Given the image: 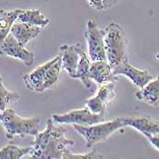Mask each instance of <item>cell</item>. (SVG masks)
I'll return each mask as SVG.
<instances>
[{"label":"cell","mask_w":159,"mask_h":159,"mask_svg":"<svg viewBox=\"0 0 159 159\" xmlns=\"http://www.w3.org/2000/svg\"><path fill=\"white\" fill-rule=\"evenodd\" d=\"M0 123L2 124L6 136L11 140L15 136H36L39 133L40 119L38 117L25 118L18 116L12 108L0 112Z\"/></svg>","instance_id":"obj_4"},{"label":"cell","mask_w":159,"mask_h":159,"mask_svg":"<svg viewBox=\"0 0 159 159\" xmlns=\"http://www.w3.org/2000/svg\"><path fill=\"white\" fill-rule=\"evenodd\" d=\"M78 47L79 44H75L73 46L62 45L59 48L62 57V66L72 78H75L76 69L79 62Z\"/></svg>","instance_id":"obj_10"},{"label":"cell","mask_w":159,"mask_h":159,"mask_svg":"<svg viewBox=\"0 0 159 159\" xmlns=\"http://www.w3.org/2000/svg\"><path fill=\"white\" fill-rule=\"evenodd\" d=\"M147 139L150 141V143H151L154 147L159 150V134L149 135V136L147 137Z\"/></svg>","instance_id":"obj_24"},{"label":"cell","mask_w":159,"mask_h":159,"mask_svg":"<svg viewBox=\"0 0 159 159\" xmlns=\"http://www.w3.org/2000/svg\"><path fill=\"white\" fill-rule=\"evenodd\" d=\"M22 11L23 9H15L12 11L0 9V45L10 34L13 25Z\"/></svg>","instance_id":"obj_16"},{"label":"cell","mask_w":159,"mask_h":159,"mask_svg":"<svg viewBox=\"0 0 159 159\" xmlns=\"http://www.w3.org/2000/svg\"><path fill=\"white\" fill-rule=\"evenodd\" d=\"M135 98L139 101L146 102L151 106H157L159 104V75L153 78L140 90L136 91Z\"/></svg>","instance_id":"obj_14"},{"label":"cell","mask_w":159,"mask_h":159,"mask_svg":"<svg viewBox=\"0 0 159 159\" xmlns=\"http://www.w3.org/2000/svg\"><path fill=\"white\" fill-rule=\"evenodd\" d=\"M156 57H157V59H159V54H157V56H156Z\"/></svg>","instance_id":"obj_26"},{"label":"cell","mask_w":159,"mask_h":159,"mask_svg":"<svg viewBox=\"0 0 159 159\" xmlns=\"http://www.w3.org/2000/svg\"><path fill=\"white\" fill-rule=\"evenodd\" d=\"M115 87H116V83L114 81H111V82H107L106 84L100 85V87L98 89L97 96L103 101V103L107 107L110 103H112L114 101V99L116 98Z\"/></svg>","instance_id":"obj_20"},{"label":"cell","mask_w":159,"mask_h":159,"mask_svg":"<svg viewBox=\"0 0 159 159\" xmlns=\"http://www.w3.org/2000/svg\"><path fill=\"white\" fill-rule=\"evenodd\" d=\"M51 118L56 124H70L85 126L106 121L105 115L93 114L86 107L82 109H75L62 115L54 114Z\"/></svg>","instance_id":"obj_7"},{"label":"cell","mask_w":159,"mask_h":159,"mask_svg":"<svg viewBox=\"0 0 159 159\" xmlns=\"http://www.w3.org/2000/svg\"><path fill=\"white\" fill-rule=\"evenodd\" d=\"M113 74L115 75H122L130 79V81L138 88H143L148 82L154 77L147 70H142L133 66L128 59L123 61L121 64L113 68Z\"/></svg>","instance_id":"obj_9"},{"label":"cell","mask_w":159,"mask_h":159,"mask_svg":"<svg viewBox=\"0 0 159 159\" xmlns=\"http://www.w3.org/2000/svg\"><path fill=\"white\" fill-rule=\"evenodd\" d=\"M55 124L52 118L48 119L46 129L35 136L30 158L63 159L65 153L73 146V140L66 135V128Z\"/></svg>","instance_id":"obj_1"},{"label":"cell","mask_w":159,"mask_h":159,"mask_svg":"<svg viewBox=\"0 0 159 159\" xmlns=\"http://www.w3.org/2000/svg\"><path fill=\"white\" fill-rule=\"evenodd\" d=\"M20 99L19 94L16 92L9 91L3 82V78L0 73V112L5 111L8 106L12 105L13 103L18 101Z\"/></svg>","instance_id":"obj_19"},{"label":"cell","mask_w":159,"mask_h":159,"mask_svg":"<svg viewBox=\"0 0 159 159\" xmlns=\"http://www.w3.org/2000/svg\"><path fill=\"white\" fill-rule=\"evenodd\" d=\"M42 27L16 21L13 25L10 34L21 45L25 46L28 42L39 36L42 31Z\"/></svg>","instance_id":"obj_13"},{"label":"cell","mask_w":159,"mask_h":159,"mask_svg":"<svg viewBox=\"0 0 159 159\" xmlns=\"http://www.w3.org/2000/svg\"><path fill=\"white\" fill-rule=\"evenodd\" d=\"M89 6L97 10L103 9V3L102 0H88Z\"/></svg>","instance_id":"obj_23"},{"label":"cell","mask_w":159,"mask_h":159,"mask_svg":"<svg viewBox=\"0 0 159 159\" xmlns=\"http://www.w3.org/2000/svg\"><path fill=\"white\" fill-rule=\"evenodd\" d=\"M75 130L86 140L87 147H94L96 144L107 140L116 131L125 126L124 117L115 118L111 121H104L92 125H72Z\"/></svg>","instance_id":"obj_5"},{"label":"cell","mask_w":159,"mask_h":159,"mask_svg":"<svg viewBox=\"0 0 159 159\" xmlns=\"http://www.w3.org/2000/svg\"><path fill=\"white\" fill-rule=\"evenodd\" d=\"M117 0H102L103 3V9H107L110 8L113 6L116 5Z\"/></svg>","instance_id":"obj_25"},{"label":"cell","mask_w":159,"mask_h":159,"mask_svg":"<svg viewBox=\"0 0 159 159\" xmlns=\"http://www.w3.org/2000/svg\"><path fill=\"white\" fill-rule=\"evenodd\" d=\"M0 56L18 59L26 66H31L35 61V54L25 48L11 34L0 45Z\"/></svg>","instance_id":"obj_8"},{"label":"cell","mask_w":159,"mask_h":159,"mask_svg":"<svg viewBox=\"0 0 159 159\" xmlns=\"http://www.w3.org/2000/svg\"><path fill=\"white\" fill-rule=\"evenodd\" d=\"M32 147H20L15 145H7L0 149V159H20L30 155Z\"/></svg>","instance_id":"obj_18"},{"label":"cell","mask_w":159,"mask_h":159,"mask_svg":"<svg viewBox=\"0 0 159 159\" xmlns=\"http://www.w3.org/2000/svg\"><path fill=\"white\" fill-rule=\"evenodd\" d=\"M158 105H159V104H158Z\"/></svg>","instance_id":"obj_27"},{"label":"cell","mask_w":159,"mask_h":159,"mask_svg":"<svg viewBox=\"0 0 159 159\" xmlns=\"http://www.w3.org/2000/svg\"><path fill=\"white\" fill-rule=\"evenodd\" d=\"M79 52V62L76 69V75L75 78L81 80L83 85L87 89L93 90V80L90 77V66H91V59L82 49L81 45L79 44L78 47Z\"/></svg>","instance_id":"obj_15"},{"label":"cell","mask_w":159,"mask_h":159,"mask_svg":"<svg viewBox=\"0 0 159 159\" xmlns=\"http://www.w3.org/2000/svg\"><path fill=\"white\" fill-rule=\"evenodd\" d=\"M62 66L61 55L39 66L32 72L25 75L24 83L27 89L42 93L54 86L60 77Z\"/></svg>","instance_id":"obj_2"},{"label":"cell","mask_w":159,"mask_h":159,"mask_svg":"<svg viewBox=\"0 0 159 159\" xmlns=\"http://www.w3.org/2000/svg\"><path fill=\"white\" fill-rule=\"evenodd\" d=\"M103 158V156L99 154L96 150H93L89 153H84V154H75L72 153L70 149H68L63 159H98Z\"/></svg>","instance_id":"obj_22"},{"label":"cell","mask_w":159,"mask_h":159,"mask_svg":"<svg viewBox=\"0 0 159 159\" xmlns=\"http://www.w3.org/2000/svg\"><path fill=\"white\" fill-rule=\"evenodd\" d=\"M86 107L93 114H98V115H105L106 107H107V106L97 95L86 100Z\"/></svg>","instance_id":"obj_21"},{"label":"cell","mask_w":159,"mask_h":159,"mask_svg":"<svg viewBox=\"0 0 159 159\" xmlns=\"http://www.w3.org/2000/svg\"><path fill=\"white\" fill-rule=\"evenodd\" d=\"M90 77L98 85H103L107 82L117 80L116 75L113 74V67L107 61L98 60L91 61Z\"/></svg>","instance_id":"obj_11"},{"label":"cell","mask_w":159,"mask_h":159,"mask_svg":"<svg viewBox=\"0 0 159 159\" xmlns=\"http://www.w3.org/2000/svg\"><path fill=\"white\" fill-rule=\"evenodd\" d=\"M104 43L107 59L113 68L128 59V42L120 25L112 22L104 29Z\"/></svg>","instance_id":"obj_3"},{"label":"cell","mask_w":159,"mask_h":159,"mask_svg":"<svg viewBox=\"0 0 159 159\" xmlns=\"http://www.w3.org/2000/svg\"><path fill=\"white\" fill-rule=\"evenodd\" d=\"M125 126H131L146 137L159 134V123L151 117H124Z\"/></svg>","instance_id":"obj_12"},{"label":"cell","mask_w":159,"mask_h":159,"mask_svg":"<svg viewBox=\"0 0 159 159\" xmlns=\"http://www.w3.org/2000/svg\"><path fill=\"white\" fill-rule=\"evenodd\" d=\"M18 22L25 23V24L39 26V27H46L50 23V19L47 17L43 13L38 9H28L23 10L17 17Z\"/></svg>","instance_id":"obj_17"},{"label":"cell","mask_w":159,"mask_h":159,"mask_svg":"<svg viewBox=\"0 0 159 159\" xmlns=\"http://www.w3.org/2000/svg\"><path fill=\"white\" fill-rule=\"evenodd\" d=\"M85 37L91 61H107L104 43V30H101L98 27L95 20L90 19L87 21Z\"/></svg>","instance_id":"obj_6"}]
</instances>
